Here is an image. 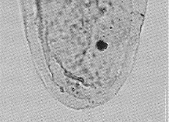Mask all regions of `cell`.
I'll return each instance as SVG.
<instances>
[{
	"label": "cell",
	"instance_id": "6da1fadb",
	"mask_svg": "<svg viewBox=\"0 0 169 122\" xmlns=\"http://www.w3.org/2000/svg\"><path fill=\"white\" fill-rule=\"evenodd\" d=\"M97 47L98 49L100 50L103 51L106 49L108 45L103 41H100L97 43Z\"/></svg>",
	"mask_w": 169,
	"mask_h": 122
}]
</instances>
